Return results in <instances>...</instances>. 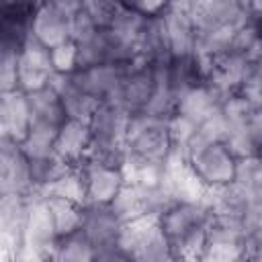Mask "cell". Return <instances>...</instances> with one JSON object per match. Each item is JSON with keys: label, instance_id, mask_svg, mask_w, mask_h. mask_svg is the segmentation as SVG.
Instances as JSON below:
<instances>
[{"label": "cell", "instance_id": "cell-2", "mask_svg": "<svg viewBox=\"0 0 262 262\" xmlns=\"http://www.w3.org/2000/svg\"><path fill=\"white\" fill-rule=\"evenodd\" d=\"M0 188L2 194H33V174L31 160L25 156L20 143L2 137V156H0Z\"/></svg>", "mask_w": 262, "mask_h": 262}, {"label": "cell", "instance_id": "cell-1", "mask_svg": "<svg viewBox=\"0 0 262 262\" xmlns=\"http://www.w3.org/2000/svg\"><path fill=\"white\" fill-rule=\"evenodd\" d=\"M182 160L196 174L207 190L231 184L237 178L239 160L223 141H207L199 135L188 143Z\"/></svg>", "mask_w": 262, "mask_h": 262}, {"label": "cell", "instance_id": "cell-5", "mask_svg": "<svg viewBox=\"0 0 262 262\" xmlns=\"http://www.w3.org/2000/svg\"><path fill=\"white\" fill-rule=\"evenodd\" d=\"M20 51L12 49V47H2V57H0L2 94L18 90V55H20Z\"/></svg>", "mask_w": 262, "mask_h": 262}, {"label": "cell", "instance_id": "cell-3", "mask_svg": "<svg viewBox=\"0 0 262 262\" xmlns=\"http://www.w3.org/2000/svg\"><path fill=\"white\" fill-rule=\"evenodd\" d=\"M90 141H92V135H90V125L86 121H74V119H68L63 123V127L59 129L57 133V139H55V147L53 151L70 166H80L86 158H88V151H90Z\"/></svg>", "mask_w": 262, "mask_h": 262}, {"label": "cell", "instance_id": "cell-4", "mask_svg": "<svg viewBox=\"0 0 262 262\" xmlns=\"http://www.w3.org/2000/svg\"><path fill=\"white\" fill-rule=\"evenodd\" d=\"M0 123H2V137L23 143V139L31 129V108H29L27 94L23 90L2 94Z\"/></svg>", "mask_w": 262, "mask_h": 262}]
</instances>
